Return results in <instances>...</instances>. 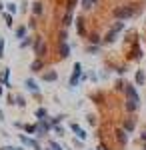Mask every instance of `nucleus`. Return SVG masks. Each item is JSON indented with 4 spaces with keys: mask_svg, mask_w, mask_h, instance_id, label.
Instances as JSON below:
<instances>
[{
    "mask_svg": "<svg viewBox=\"0 0 146 150\" xmlns=\"http://www.w3.org/2000/svg\"><path fill=\"white\" fill-rule=\"evenodd\" d=\"M140 14V4L138 2H130V4H122V6H116L112 10V18L114 20H130Z\"/></svg>",
    "mask_w": 146,
    "mask_h": 150,
    "instance_id": "f257e3e1",
    "label": "nucleus"
},
{
    "mask_svg": "<svg viewBox=\"0 0 146 150\" xmlns=\"http://www.w3.org/2000/svg\"><path fill=\"white\" fill-rule=\"evenodd\" d=\"M34 54L36 58H44L46 52H48V42H46L44 36H34Z\"/></svg>",
    "mask_w": 146,
    "mask_h": 150,
    "instance_id": "f03ea898",
    "label": "nucleus"
},
{
    "mask_svg": "<svg viewBox=\"0 0 146 150\" xmlns=\"http://www.w3.org/2000/svg\"><path fill=\"white\" fill-rule=\"evenodd\" d=\"M82 64L80 62H74V66H72V74H70V80H68V86H70V90L72 88H76L80 84V76H82Z\"/></svg>",
    "mask_w": 146,
    "mask_h": 150,
    "instance_id": "7ed1b4c3",
    "label": "nucleus"
},
{
    "mask_svg": "<svg viewBox=\"0 0 146 150\" xmlns=\"http://www.w3.org/2000/svg\"><path fill=\"white\" fill-rule=\"evenodd\" d=\"M142 48H140V44L138 42H134V44H130V48H128V54H126V62H138L140 58H142Z\"/></svg>",
    "mask_w": 146,
    "mask_h": 150,
    "instance_id": "20e7f679",
    "label": "nucleus"
},
{
    "mask_svg": "<svg viewBox=\"0 0 146 150\" xmlns=\"http://www.w3.org/2000/svg\"><path fill=\"white\" fill-rule=\"evenodd\" d=\"M112 138L116 140V144H118V146H122V148H124V146L128 144V140H130V134H128V132H126V130L120 126V128H114Z\"/></svg>",
    "mask_w": 146,
    "mask_h": 150,
    "instance_id": "39448f33",
    "label": "nucleus"
},
{
    "mask_svg": "<svg viewBox=\"0 0 146 150\" xmlns=\"http://www.w3.org/2000/svg\"><path fill=\"white\" fill-rule=\"evenodd\" d=\"M124 94H126V100H134V102H140V94H138V90H136V84H130V82H126Z\"/></svg>",
    "mask_w": 146,
    "mask_h": 150,
    "instance_id": "423d86ee",
    "label": "nucleus"
},
{
    "mask_svg": "<svg viewBox=\"0 0 146 150\" xmlns=\"http://www.w3.org/2000/svg\"><path fill=\"white\" fill-rule=\"evenodd\" d=\"M76 34L80 38H88V30H86V20H84V16H78L76 18Z\"/></svg>",
    "mask_w": 146,
    "mask_h": 150,
    "instance_id": "0eeeda50",
    "label": "nucleus"
},
{
    "mask_svg": "<svg viewBox=\"0 0 146 150\" xmlns=\"http://www.w3.org/2000/svg\"><path fill=\"white\" fill-rule=\"evenodd\" d=\"M122 128L128 132V134H132L134 132V128H136V116L134 114H128L126 118L122 120Z\"/></svg>",
    "mask_w": 146,
    "mask_h": 150,
    "instance_id": "6e6552de",
    "label": "nucleus"
},
{
    "mask_svg": "<svg viewBox=\"0 0 146 150\" xmlns=\"http://www.w3.org/2000/svg\"><path fill=\"white\" fill-rule=\"evenodd\" d=\"M68 128H70V130H72V132L76 134V138H80V140H86V138H88L86 130L80 126V124H76V122H70V124H68Z\"/></svg>",
    "mask_w": 146,
    "mask_h": 150,
    "instance_id": "1a4fd4ad",
    "label": "nucleus"
},
{
    "mask_svg": "<svg viewBox=\"0 0 146 150\" xmlns=\"http://www.w3.org/2000/svg\"><path fill=\"white\" fill-rule=\"evenodd\" d=\"M70 50H72V48H70L68 42H60V44H58V58H60V60H66V58L70 56Z\"/></svg>",
    "mask_w": 146,
    "mask_h": 150,
    "instance_id": "9d476101",
    "label": "nucleus"
},
{
    "mask_svg": "<svg viewBox=\"0 0 146 150\" xmlns=\"http://www.w3.org/2000/svg\"><path fill=\"white\" fill-rule=\"evenodd\" d=\"M24 86H26V90H30V92L36 96V98H40V88H38V84H36V80H32V78H28V80L24 82Z\"/></svg>",
    "mask_w": 146,
    "mask_h": 150,
    "instance_id": "9b49d317",
    "label": "nucleus"
},
{
    "mask_svg": "<svg viewBox=\"0 0 146 150\" xmlns=\"http://www.w3.org/2000/svg\"><path fill=\"white\" fill-rule=\"evenodd\" d=\"M116 38H118V34H116V32H112V30L108 28V32L102 36V44H104V46H110V44H114V42H116Z\"/></svg>",
    "mask_w": 146,
    "mask_h": 150,
    "instance_id": "f8f14e48",
    "label": "nucleus"
},
{
    "mask_svg": "<svg viewBox=\"0 0 146 150\" xmlns=\"http://www.w3.org/2000/svg\"><path fill=\"white\" fill-rule=\"evenodd\" d=\"M44 14V2L42 0H34L32 2V16H42Z\"/></svg>",
    "mask_w": 146,
    "mask_h": 150,
    "instance_id": "ddd939ff",
    "label": "nucleus"
},
{
    "mask_svg": "<svg viewBox=\"0 0 146 150\" xmlns=\"http://www.w3.org/2000/svg\"><path fill=\"white\" fill-rule=\"evenodd\" d=\"M144 82H146V72L142 68H138L134 72V84L136 86H144Z\"/></svg>",
    "mask_w": 146,
    "mask_h": 150,
    "instance_id": "4468645a",
    "label": "nucleus"
},
{
    "mask_svg": "<svg viewBox=\"0 0 146 150\" xmlns=\"http://www.w3.org/2000/svg\"><path fill=\"white\" fill-rule=\"evenodd\" d=\"M138 108H140V102H134V100H124V110H126L128 114H134Z\"/></svg>",
    "mask_w": 146,
    "mask_h": 150,
    "instance_id": "2eb2a0df",
    "label": "nucleus"
},
{
    "mask_svg": "<svg viewBox=\"0 0 146 150\" xmlns=\"http://www.w3.org/2000/svg\"><path fill=\"white\" fill-rule=\"evenodd\" d=\"M44 66H46L44 58H36L32 64H30V70H32V72H42V70H44Z\"/></svg>",
    "mask_w": 146,
    "mask_h": 150,
    "instance_id": "dca6fc26",
    "label": "nucleus"
},
{
    "mask_svg": "<svg viewBox=\"0 0 146 150\" xmlns=\"http://www.w3.org/2000/svg\"><path fill=\"white\" fill-rule=\"evenodd\" d=\"M44 82H56L58 80V72L56 70H48V72H42V76H40Z\"/></svg>",
    "mask_w": 146,
    "mask_h": 150,
    "instance_id": "f3484780",
    "label": "nucleus"
},
{
    "mask_svg": "<svg viewBox=\"0 0 146 150\" xmlns=\"http://www.w3.org/2000/svg\"><path fill=\"white\" fill-rule=\"evenodd\" d=\"M88 44H96V46H102V36L98 32H90L88 34Z\"/></svg>",
    "mask_w": 146,
    "mask_h": 150,
    "instance_id": "a211bd4d",
    "label": "nucleus"
},
{
    "mask_svg": "<svg viewBox=\"0 0 146 150\" xmlns=\"http://www.w3.org/2000/svg\"><path fill=\"white\" fill-rule=\"evenodd\" d=\"M72 20H74V14H72V12H64V16H62V20H60L62 28H68V26L72 24Z\"/></svg>",
    "mask_w": 146,
    "mask_h": 150,
    "instance_id": "6ab92c4d",
    "label": "nucleus"
},
{
    "mask_svg": "<svg viewBox=\"0 0 146 150\" xmlns=\"http://www.w3.org/2000/svg\"><path fill=\"white\" fill-rule=\"evenodd\" d=\"M26 32H28V28H26L24 24H20V26H16V30H14V36L22 40V38H26Z\"/></svg>",
    "mask_w": 146,
    "mask_h": 150,
    "instance_id": "aec40b11",
    "label": "nucleus"
},
{
    "mask_svg": "<svg viewBox=\"0 0 146 150\" xmlns=\"http://www.w3.org/2000/svg\"><path fill=\"white\" fill-rule=\"evenodd\" d=\"M124 26H126V24H124V20H116V22L110 24V30L118 34V32H122V30H124Z\"/></svg>",
    "mask_w": 146,
    "mask_h": 150,
    "instance_id": "412c9836",
    "label": "nucleus"
},
{
    "mask_svg": "<svg viewBox=\"0 0 146 150\" xmlns=\"http://www.w3.org/2000/svg\"><path fill=\"white\" fill-rule=\"evenodd\" d=\"M112 70L116 74L122 76V74H126V70H128V64H126V62H122V64H112Z\"/></svg>",
    "mask_w": 146,
    "mask_h": 150,
    "instance_id": "4be33fe9",
    "label": "nucleus"
},
{
    "mask_svg": "<svg viewBox=\"0 0 146 150\" xmlns=\"http://www.w3.org/2000/svg\"><path fill=\"white\" fill-rule=\"evenodd\" d=\"M124 88H126V80L118 78V80L114 82V90H116V92H124Z\"/></svg>",
    "mask_w": 146,
    "mask_h": 150,
    "instance_id": "5701e85b",
    "label": "nucleus"
},
{
    "mask_svg": "<svg viewBox=\"0 0 146 150\" xmlns=\"http://www.w3.org/2000/svg\"><path fill=\"white\" fill-rule=\"evenodd\" d=\"M86 54H90V56L100 54V46H96V44H88V46H86Z\"/></svg>",
    "mask_w": 146,
    "mask_h": 150,
    "instance_id": "b1692460",
    "label": "nucleus"
},
{
    "mask_svg": "<svg viewBox=\"0 0 146 150\" xmlns=\"http://www.w3.org/2000/svg\"><path fill=\"white\" fill-rule=\"evenodd\" d=\"M66 4V12H74V8L78 6V0H64Z\"/></svg>",
    "mask_w": 146,
    "mask_h": 150,
    "instance_id": "393cba45",
    "label": "nucleus"
},
{
    "mask_svg": "<svg viewBox=\"0 0 146 150\" xmlns=\"http://www.w3.org/2000/svg\"><path fill=\"white\" fill-rule=\"evenodd\" d=\"M28 46H34L32 36H26V38H22V42H20V48H28Z\"/></svg>",
    "mask_w": 146,
    "mask_h": 150,
    "instance_id": "a878e982",
    "label": "nucleus"
},
{
    "mask_svg": "<svg viewBox=\"0 0 146 150\" xmlns=\"http://www.w3.org/2000/svg\"><path fill=\"white\" fill-rule=\"evenodd\" d=\"M34 116H36L38 120H44L46 116H48V110H46V108H38V110L34 112Z\"/></svg>",
    "mask_w": 146,
    "mask_h": 150,
    "instance_id": "bb28decb",
    "label": "nucleus"
},
{
    "mask_svg": "<svg viewBox=\"0 0 146 150\" xmlns=\"http://www.w3.org/2000/svg\"><path fill=\"white\" fill-rule=\"evenodd\" d=\"M80 6H82V10H92L94 8V2L92 0H80Z\"/></svg>",
    "mask_w": 146,
    "mask_h": 150,
    "instance_id": "cd10ccee",
    "label": "nucleus"
},
{
    "mask_svg": "<svg viewBox=\"0 0 146 150\" xmlns=\"http://www.w3.org/2000/svg\"><path fill=\"white\" fill-rule=\"evenodd\" d=\"M52 130L56 132V136H60V138H64V136H66V128H64V126H60V124H58V126H54Z\"/></svg>",
    "mask_w": 146,
    "mask_h": 150,
    "instance_id": "c85d7f7f",
    "label": "nucleus"
},
{
    "mask_svg": "<svg viewBox=\"0 0 146 150\" xmlns=\"http://www.w3.org/2000/svg\"><path fill=\"white\" fill-rule=\"evenodd\" d=\"M58 40H60V42H68V30H66V28H60V32H58Z\"/></svg>",
    "mask_w": 146,
    "mask_h": 150,
    "instance_id": "c756f323",
    "label": "nucleus"
},
{
    "mask_svg": "<svg viewBox=\"0 0 146 150\" xmlns=\"http://www.w3.org/2000/svg\"><path fill=\"white\" fill-rule=\"evenodd\" d=\"M64 118H66L64 114H58V116H54V118H50V124H52V126H58V124H60Z\"/></svg>",
    "mask_w": 146,
    "mask_h": 150,
    "instance_id": "7c9ffc66",
    "label": "nucleus"
},
{
    "mask_svg": "<svg viewBox=\"0 0 146 150\" xmlns=\"http://www.w3.org/2000/svg\"><path fill=\"white\" fill-rule=\"evenodd\" d=\"M48 146H50V150H64L60 144H58L56 140H48Z\"/></svg>",
    "mask_w": 146,
    "mask_h": 150,
    "instance_id": "2f4dec72",
    "label": "nucleus"
},
{
    "mask_svg": "<svg viewBox=\"0 0 146 150\" xmlns=\"http://www.w3.org/2000/svg\"><path fill=\"white\" fill-rule=\"evenodd\" d=\"M24 130H26V132H30V134H36V132H38V126H36V124H26Z\"/></svg>",
    "mask_w": 146,
    "mask_h": 150,
    "instance_id": "473e14b6",
    "label": "nucleus"
},
{
    "mask_svg": "<svg viewBox=\"0 0 146 150\" xmlns=\"http://www.w3.org/2000/svg\"><path fill=\"white\" fill-rule=\"evenodd\" d=\"M86 118H88V124H90V126H96V124H98V120H96V116H94V114H88Z\"/></svg>",
    "mask_w": 146,
    "mask_h": 150,
    "instance_id": "72a5a7b5",
    "label": "nucleus"
},
{
    "mask_svg": "<svg viewBox=\"0 0 146 150\" xmlns=\"http://www.w3.org/2000/svg\"><path fill=\"white\" fill-rule=\"evenodd\" d=\"M6 6H8V12H10V14H16V4H14V2L6 4Z\"/></svg>",
    "mask_w": 146,
    "mask_h": 150,
    "instance_id": "f704fd0d",
    "label": "nucleus"
},
{
    "mask_svg": "<svg viewBox=\"0 0 146 150\" xmlns=\"http://www.w3.org/2000/svg\"><path fill=\"white\" fill-rule=\"evenodd\" d=\"M4 20H6L8 26H12V14H4Z\"/></svg>",
    "mask_w": 146,
    "mask_h": 150,
    "instance_id": "c9c22d12",
    "label": "nucleus"
},
{
    "mask_svg": "<svg viewBox=\"0 0 146 150\" xmlns=\"http://www.w3.org/2000/svg\"><path fill=\"white\" fill-rule=\"evenodd\" d=\"M28 28H36V16L30 18V22H28Z\"/></svg>",
    "mask_w": 146,
    "mask_h": 150,
    "instance_id": "e433bc0d",
    "label": "nucleus"
},
{
    "mask_svg": "<svg viewBox=\"0 0 146 150\" xmlns=\"http://www.w3.org/2000/svg\"><path fill=\"white\" fill-rule=\"evenodd\" d=\"M140 142H146V128L140 130Z\"/></svg>",
    "mask_w": 146,
    "mask_h": 150,
    "instance_id": "4c0bfd02",
    "label": "nucleus"
},
{
    "mask_svg": "<svg viewBox=\"0 0 146 150\" xmlns=\"http://www.w3.org/2000/svg\"><path fill=\"white\" fill-rule=\"evenodd\" d=\"M2 52H4V40H2V38H0V58L4 56V54H2Z\"/></svg>",
    "mask_w": 146,
    "mask_h": 150,
    "instance_id": "58836bf2",
    "label": "nucleus"
},
{
    "mask_svg": "<svg viewBox=\"0 0 146 150\" xmlns=\"http://www.w3.org/2000/svg\"><path fill=\"white\" fill-rule=\"evenodd\" d=\"M18 106H26V102H24L22 96H18Z\"/></svg>",
    "mask_w": 146,
    "mask_h": 150,
    "instance_id": "ea45409f",
    "label": "nucleus"
},
{
    "mask_svg": "<svg viewBox=\"0 0 146 150\" xmlns=\"http://www.w3.org/2000/svg\"><path fill=\"white\" fill-rule=\"evenodd\" d=\"M142 150H146V142H142Z\"/></svg>",
    "mask_w": 146,
    "mask_h": 150,
    "instance_id": "a19ab883",
    "label": "nucleus"
},
{
    "mask_svg": "<svg viewBox=\"0 0 146 150\" xmlns=\"http://www.w3.org/2000/svg\"><path fill=\"white\" fill-rule=\"evenodd\" d=\"M2 8H4V4H2V2H0V10H2Z\"/></svg>",
    "mask_w": 146,
    "mask_h": 150,
    "instance_id": "79ce46f5",
    "label": "nucleus"
},
{
    "mask_svg": "<svg viewBox=\"0 0 146 150\" xmlns=\"http://www.w3.org/2000/svg\"><path fill=\"white\" fill-rule=\"evenodd\" d=\"M92 2H94V6H96V4H98V0H92Z\"/></svg>",
    "mask_w": 146,
    "mask_h": 150,
    "instance_id": "37998d69",
    "label": "nucleus"
},
{
    "mask_svg": "<svg viewBox=\"0 0 146 150\" xmlns=\"http://www.w3.org/2000/svg\"><path fill=\"white\" fill-rule=\"evenodd\" d=\"M96 150H98V148H96Z\"/></svg>",
    "mask_w": 146,
    "mask_h": 150,
    "instance_id": "c03bdc74",
    "label": "nucleus"
}]
</instances>
